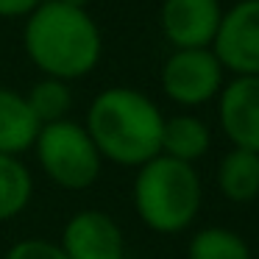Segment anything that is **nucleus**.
I'll return each mask as SVG.
<instances>
[{"label":"nucleus","mask_w":259,"mask_h":259,"mask_svg":"<svg viewBox=\"0 0 259 259\" xmlns=\"http://www.w3.org/2000/svg\"><path fill=\"white\" fill-rule=\"evenodd\" d=\"M84 128L101 159L123 167H142L162 153V112L148 95L128 87L103 90L87 112Z\"/></svg>","instance_id":"f257e3e1"},{"label":"nucleus","mask_w":259,"mask_h":259,"mask_svg":"<svg viewBox=\"0 0 259 259\" xmlns=\"http://www.w3.org/2000/svg\"><path fill=\"white\" fill-rule=\"evenodd\" d=\"M25 51L48 78H81L101 59V31L84 9L42 0L25 25Z\"/></svg>","instance_id":"f03ea898"},{"label":"nucleus","mask_w":259,"mask_h":259,"mask_svg":"<svg viewBox=\"0 0 259 259\" xmlns=\"http://www.w3.org/2000/svg\"><path fill=\"white\" fill-rule=\"evenodd\" d=\"M203 190L198 170L164 153L140 167L134 179V209L140 220L159 234L190 229L201 212Z\"/></svg>","instance_id":"7ed1b4c3"},{"label":"nucleus","mask_w":259,"mask_h":259,"mask_svg":"<svg viewBox=\"0 0 259 259\" xmlns=\"http://www.w3.org/2000/svg\"><path fill=\"white\" fill-rule=\"evenodd\" d=\"M34 148L45 176L64 190H87L101 176V153L87 128L73 120L42 125Z\"/></svg>","instance_id":"20e7f679"},{"label":"nucleus","mask_w":259,"mask_h":259,"mask_svg":"<svg viewBox=\"0 0 259 259\" xmlns=\"http://www.w3.org/2000/svg\"><path fill=\"white\" fill-rule=\"evenodd\" d=\"M162 87L170 101L201 106L223 90V64L206 48H181L162 67Z\"/></svg>","instance_id":"39448f33"},{"label":"nucleus","mask_w":259,"mask_h":259,"mask_svg":"<svg viewBox=\"0 0 259 259\" xmlns=\"http://www.w3.org/2000/svg\"><path fill=\"white\" fill-rule=\"evenodd\" d=\"M214 56L237 75H259V0H242L220 17Z\"/></svg>","instance_id":"423d86ee"},{"label":"nucleus","mask_w":259,"mask_h":259,"mask_svg":"<svg viewBox=\"0 0 259 259\" xmlns=\"http://www.w3.org/2000/svg\"><path fill=\"white\" fill-rule=\"evenodd\" d=\"M67 259H123L125 240L117 220L101 209H84L64 223L62 242Z\"/></svg>","instance_id":"0eeeda50"},{"label":"nucleus","mask_w":259,"mask_h":259,"mask_svg":"<svg viewBox=\"0 0 259 259\" xmlns=\"http://www.w3.org/2000/svg\"><path fill=\"white\" fill-rule=\"evenodd\" d=\"M218 114L234 148L259 153V75H237L223 87Z\"/></svg>","instance_id":"6e6552de"},{"label":"nucleus","mask_w":259,"mask_h":259,"mask_svg":"<svg viewBox=\"0 0 259 259\" xmlns=\"http://www.w3.org/2000/svg\"><path fill=\"white\" fill-rule=\"evenodd\" d=\"M220 17L218 0H164L162 6V28L176 51L212 45Z\"/></svg>","instance_id":"1a4fd4ad"},{"label":"nucleus","mask_w":259,"mask_h":259,"mask_svg":"<svg viewBox=\"0 0 259 259\" xmlns=\"http://www.w3.org/2000/svg\"><path fill=\"white\" fill-rule=\"evenodd\" d=\"M39 128L42 125L34 117L25 95L0 87V153L17 156L34 148Z\"/></svg>","instance_id":"9d476101"},{"label":"nucleus","mask_w":259,"mask_h":259,"mask_svg":"<svg viewBox=\"0 0 259 259\" xmlns=\"http://www.w3.org/2000/svg\"><path fill=\"white\" fill-rule=\"evenodd\" d=\"M218 187L223 198L234 203H248L259 198V153L234 148L220 159Z\"/></svg>","instance_id":"9b49d317"},{"label":"nucleus","mask_w":259,"mask_h":259,"mask_svg":"<svg viewBox=\"0 0 259 259\" xmlns=\"http://www.w3.org/2000/svg\"><path fill=\"white\" fill-rule=\"evenodd\" d=\"M209 151V128L203 120L192 114H179V117L164 120L162 128V153L179 162H198Z\"/></svg>","instance_id":"f8f14e48"},{"label":"nucleus","mask_w":259,"mask_h":259,"mask_svg":"<svg viewBox=\"0 0 259 259\" xmlns=\"http://www.w3.org/2000/svg\"><path fill=\"white\" fill-rule=\"evenodd\" d=\"M34 195V179L17 156L0 153V223L25 212Z\"/></svg>","instance_id":"ddd939ff"},{"label":"nucleus","mask_w":259,"mask_h":259,"mask_svg":"<svg viewBox=\"0 0 259 259\" xmlns=\"http://www.w3.org/2000/svg\"><path fill=\"white\" fill-rule=\"evenodd\" d=\"M190 259H251V248L237 231L226 226H206L190 240Z\"/></svg>","instance_id":"4468645a"},{"label":"nucleus","mask_w":259,"mask_h":259,"mask_svg":"<svg viewBox=\"0 0 259 259\" xmlns=\"http://www.w3.org/2000/svg\"><path fill=\"white\" fill-rule=\"evenodd\" d=\"M28 106L34 112V117L39 120V125L48 123H59V120H67V112L73 106V95H70V87L59 78H45L28 92Z\"/></svg>","instance_id":"2eb2a0df"},{"label":"nucleus","mask_w":259,"mask_h":259,"mask_svg":"<svg viewBox=\"0 0 259 259\" xmlns=\"http://www.w3.org/2000/svg\"><path fill=\"white\" fill-rule=\"evenodd\" d=\"M3 259H67V253L48 240H20L9 248Z\"/></svg>","instance_id":"dca6fc26"},{"label":"nucleus","mask_w":259,"mask_h":259,"mask_svg":"<svg viewBox=\"0 0 259 259\" xmlns=\"http://www.w3.org/2000/svg\"><path fill=\"white\" fill-rule=\"evenodd\" d=\"M42 0H0V17H23L31 14Z\"/></svg>","instance_id":"f3484780"},{"label":"nucleus","mask_w":259,"mask_h":259,"mask_svg":"<svg viewBox=\"0 0 259 259\" xmlns=\"http://www.w3.org/2000/svg\"><path fill=\"white\" fill-rule=\"evenodd\" d=\"M59 3H64V6H75V9H84L90 0H59Z\"/></svg>","instance_id":"a211bd4d"}]
</instances>
